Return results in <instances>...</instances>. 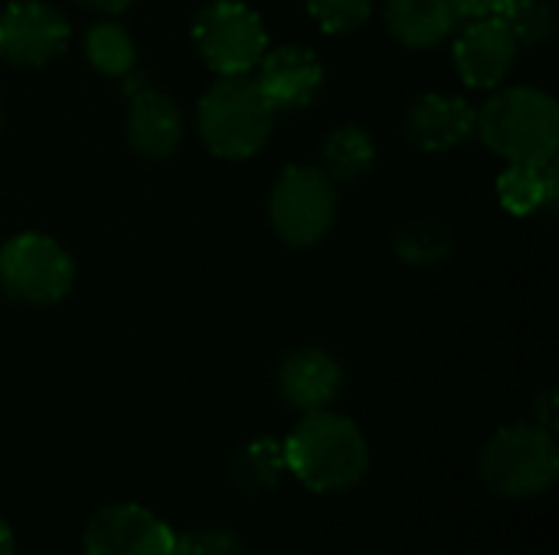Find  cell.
<instances>
[{"label":"cell","instance_id":"obj_1","mask_svg":"<svg viewBox=\"0 0 559 555\" xmlns=\"http://www.w3.org/2000/svg\"><path fill=\"white\" fill-rule=\"evenodd\" d=\"M288 474L311 494H347L370 471V445L357 422L337 412H305L285 438Z\"/></svg>","mask_w":559,"mask_h":555},{"label":"cell","instance_id":"obj_2","mask_svg":"<svg viewBox=\"0 0 559 555\" xmlns=\"http://www.w3.org/2000/svg\"><path fill=\"white\" fill-rule=\"evenodd\" d=\"M475 137L508 164H554L559 147L557 98L531 85L501 88L481 105Z\"/></svg>","mask_w":559,"mask_h":555},{"label":"cell","instance_id":"obj_3","mask_svg":"<svg viewBox=\"0 0 559 555\" xmlns=\"http://www.w3.org/2000/svg\"><path fill=\"white\" fill-rule=\"evenodd\" d=\"M275 124V108L249 75H219L200 98L197 131L203 147L223 160L255 157Z\"/></svg>","mask_w":559,"mask_h":555},{"label":"cell","instance_id":"obj_4","mask_svg":"<svg viewBox=\"0 0 559 555\" xmlns=\"http://www.w3.org/2000/svg\"><path fill=\"white\" fill-rule=\"evenodd\" d=\"M485 487L508 500H531L547 494L559 478L557 435L540 425H511L491 435L478 455Z\"/></svg>","mask_w":559,"mask_h":555},{"label":"cell","instance_id":"obj_5","mask_svg":"<svg viewBox=\"0 0 559 555\" xmlns=\"http://www.w3.org/2000/svg\"><path fill=\"white\" fill-rule=\"evenodd\" d=\"M337 183L321 167L308 164L285 167L269 193V222L292 249H311L324 242L337 222Z\"/></svg>","mask_w":559,"mask_h":555},{"label":"cell","instance_id":"obj_6","mask_svg":"<svg viewBox=\"0 0 559 555\" xmlns=\"http://www.w3.org/2000/svg\"><path fill=\"white\" fill-rule=\"evenodd\" d=\"M75 285L72 255L43 232H20L0 249V288L33 307L59 304Z\"/></svg>","mask_w":559,"mask_h":555},{"label":"cell","instance_id":"obj_7","mask_svg":"<svg viewBox=\"0 0 559 555\" xmlns=\"http://www.w3.org/2000/svg\"><path fill=\"white\" fill-rule=\"evenodd\" d=\"M193 46L216 75H249L269 49L262 16L242 0H213L193 16Z\"/></svg>","mask_w":559,"mask_h":555},{"label":"cell","instance_id":"obj_8","mask_svg":"<svg viewBox=\"0 0 559 555\" xmlns=\"http://www.w3.org/2000/svg\"><path fill=\"white\" fill-rule=\"evenodd\" d=\"M69 43V20L46 0H13L0 10V59L20 69L52 62Z\"/></svg>","mask_w":559,"mask_h":555},{"label":"cell","instance_id":"obj_9","mask_svg":"<svg viewBox=\"0 0 559 555\" xmlns=\"http://www.w3.org/2000/svg\"><path fill=\"white\" fill-rule=\"evenodd\" d=\"M82 555H177V536L147 507L115 504L85 527Z\"/></svg>","mask_w":559,"mask_h":555},{"label":"cell","instance_id":"obj_10","mask_svg":"<svg viewBox=\"0 0 559 555\" xmlns=\"http://www.w3.org/2000/svg\"><path fill=\"white\" fill-rule=\"evenodd\" d=\"M475 118L478 108L472 101L445 92H426L406 108L403 134L426 154H445L465 147L475 137Z\"/></svg>","mask_w":559,"mask_h":555},{"label":"cell","instance_id":"obj_11","mask_svg":"<svg viewBox=\"0 0 559 555\" xmlns=\"http://www.w3.org/2000/svg\"><path fill=\"white\" fill-rule=\"evenodd\" d=\"M518 43L501 16H475L459 39H455V69L465 85L472 88H498L514 62H518Z\"/></svg>","mask_w":559,"mask_h":555},{"label":"cell","instance_id":"obj_12","mask_svg":"<svg viewBox=\"0 0 559 555\" xmlns=\"http://www.w3.org/2000/svg\"><path fill=\"white\" fill-rule=\"evenodd\" d=\"M255 82L275 111H301L318 98L324 85V65L314 49L288 43L265 49Z\"/></svg>","mask_w":559,"mask_h":555},{"label":"cell","instance_id":"obj_13","mask_svg":"<svg viewBox=\"0 0 559 555\" xmlns=\"http://www.w3.org/2000/svg\"><path fill=\"white\" fill-rule=\"evenodd\" d=\"M275 386L285 406L298 412H321L341 396L344 370L328 350L298 347L282 357L275 370Z\"/></svg>","mask_w":559,"mask_h":555},{"label":"cell","instance_id":"obj_14","mask_svg":"<svg viewBox=\"0 0 559 555\" xmlns=\"http://www.w3.org/2000/svg\"><path fill=\"white\" fill-rule=\"evenodd\" d=\"M128 144L144 160H167L180 150L187 124L180 105L157 88H141L131 98L128 121H124Z\"/></svg>","mask_w":559,"mask_h":555},{"label":"cell","instance_id":"obj_15","mask_svg":"<svg viewBox=\"0 0 559 555\" xmlns=\"http://www.w3.org/2000/svg\"><path fill=\"white\" fill-rule=\"evenodd\" d=\"M383 23L396 43L429 49L455 33L459 13L449 0H383Z\"/></svg>","mask_w":559,"mask_h":555},{"label":"cell","instance_id":"obj_16","mask_svg":"<svg viewBox=\"0 0 559 555\" xmlns=\"http://www.w3.org/2000/svg\"><path fill=\"white\" fill-rule=\"evenodd\" d=\"M559 180L554 164H508L498 173V203L511 216H534L554 206Z\"/></svg>","mask_w":559,"mask_h":555},{"label":"cell","instance_id":"obj_17","mask_svg":"<svg viewBox=\"0 0 559 555\" xmlns=\"http://www.w3.org/2000/svg\"><path fill=\"white\" fill-rule=\"evenodd\" d=\"M285 474H288L285 442H275L269 435L246 442L229 458V481L242 494H269L282 484Z\"/></svg>","mask_w":559,"mask_h":555},{"label":"cell","instance_id":"obj_18","mask_svg":"<svg viewBox=\"0 0 559 555\" xmlns=\"http://www.w3.org/2000/svg\"><path fill=\"white\" fill-rule=\"evenodd\" d=\"M324 173L334 183H354L364 173L373 170L377 164V141L367 128L360 124H337L328 137H324Z\"/></svg>","mask_w":559,"mask_h":555},{"label":"cell","instance_id":"obj_19","mask_svg":"<svg viewBox=\"0 0 559 555\" xmlns=\"http://www.w3.org/2000/svg\"><path fill=\"white\" fill-rule=\"evenodd\" d=\"M393 252L413 268H436L455 252V232L442 219L416 216L393 232Z\"/></svg>","mask_w":559,"mask_h":555},{"label":"cell","instance_id":"obj_20","mask_svg":"<svg viewBox=\"0 0 559 555\" xmlns=\"http://www.w3.org/2000/svg\"><path fill=\"white\" fill-rule=\"evenodd\" d=\"M85 59L95 72L108 79H124L138 65V46L121 23L102 20L85 33Z\"/></svg>","mask_w":559,"mask_h":555},{"label":"cell","instance_id":"obj_21","mask_svg":"<svg viewBox=\"0 0 559 555\" xmlns=\"http://www.w3.org/2000/svg\"><path fill=\"white\" fill-rule=\"evenodd\" d=\"M498 16L518 46H544L557 33V10L550 0H508Z\"/></svg>","mask_w":559,"mask_h":555},{"label":"cell","instance_id":"obj_22","mask_svg":"<svg viewBox=\"0 0 559 555\" xmlns=\"http://www.w3.org/2000/svg\"><path fill=\"white\" fill-rule=\"evenodd\" d=\"M305 3L308 13L318 20V26L334 36L360 29L373 13V0H305Z\"/></svg>","mask_w":559,"mask_h":555},{"label":"cell","instance_id":"obj_23","mask_svg":"<svg viewBox=\"0 0 559 555\" xmlns=\"http://www.w3.org/2000/svg\"><path fill=\"white\" fill-rule=\"evenodd\" d=\"M177 555H246V543L229 527H200L177 536Z\"/></svg>","mask_w":559,"mask_h":555},{"label":"cell","instance_id":"obj_24","mask_svg":"<svg viewBox=\"0 0 559 555\" xmlns=\"http://www.w3.org/2000/svg\"><path fill=\"white\" fill-rule=\"evenodd\" d=\"M559 393L557 386H550V389H544L537 399H534V425H540L544 432H550V435H557V425H559Z\"/></svg>","mask_w":559,"mask_h":555},{"label":"cell","instance_id":"obj_25","mask_svg":"<svg viewBox=\"0 0 559 555\" xmlns=\"http://www.w3.org/2000/svg\"><path fill=\"white\" fill-rule=\"evenodd\" d=\"M459 16H498L508 0H449Z\"/></svg>","mask_w":559,"mask_h":555},{"label":"cell","instance_id":"obj_26","mask_svg":"<svg viewBox=\"0 0 559 555\" xmlns=\"http://www.w3.org/2000/svg\"><path fill=\"white\" fill-rule=\"evenodd\" d=\"M79 3H85V7H92V10H98V13H121V10H128L134 0H79Z\"/></svg>","mask_w":559,"mask_h":555},{"label":"cell","instance_id":"obj_27","mask_svg":"<svg viewBox=\"0 0 559 555\" xmlns=\"http://www.w3.org/2000/svg\"><path fill=\"white\" fill-rule=\"evenodd\" d=\"M0 555H16V540H13V530L0 520Z\"/></svg>","mask_w":559,"mask_h":555},{"label":"cell","instance_id":"obj_28","mask_svg":"<svg viewBox=\"0 0 559 555\" xmlns=\"http://www.w3.org/2000/svg\"><path fill=\"white\" fill-rule=\"evenodd\" d=\"M0 128H3V108H0Z\"/></svg>","mask_w":559,"mask_h":555}]
</instances>
